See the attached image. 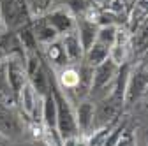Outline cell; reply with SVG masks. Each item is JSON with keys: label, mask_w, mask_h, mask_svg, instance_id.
Listing matches in <instances>:
<instances>
[{"label": "cell", "mask_w": 148, "mask_h": 146, "mask_svg": "<svg viewBox=\"0 0 148 146\" xmlns=\"http://www.w3.org/2000/svg\"><path fill=\"white\" fill-rule=\"evenodd\" d=\"M146 90H148V72L143 70V69L134 70L132 74L127 78L125 92H123V102L131 104V102L138 100Z\"/></svg>", "instance_id": "1"}, {"label": "cell", "mask_w": 148, "mask_h": 146, "mask_svg": "<svg viewBox=\"0 0 148 146\" xmlns=\"http://www.w3.org/2000/svg\"><path fill=\"white\" fill-rule=\"evenodd\" d=\"M116 72H118V67L111 62L109 58L104 63L94 67V70H92V85H90V90H92V92H97V90L104 88L108 83H111V79L116 76Z\"/></svg>", "instance_id": "2"}, {"label": "cell", "mask_w": 148, "mask_h": 146, "mask_svg": "<svg viewBox=\"0 0 148 146\" xmlns=\"http://www.w3.org/2000/svg\"><path fill=\"white\" fill-rule=\"evenodd\" d=\"M62 48L65 51V57L69 62H79L83 57H85V49L81 46V41L78 37V33L71 30L67 33H64V37H62Z\"/></svg>", "instance_id": "3"}, {"label": "cell", "mask_w": 148, "mask_h": 146, "mask_svg": "<svg viewBox=\"0 0 148 146\" xmlns=\"http://www.w3.org/2000/svg\"><path fill=\"white\" fill-rule=\"evenodd\" d=\"M97 25L95 23H92V21H86L85 18H81V20H78V37H79V41H81V46H83V49L86 51L92 44L95 42V39H97Z\"/></svg>", "instance_id": "4"}, {"label": "cell", "mask_w": 148, "mask_h": 146, "mask_svg": "<svg viewBox=\"0 0 148 146\" xmlns=\"http://www.w3.org/2000/svg\"><path fill=\"white\" fill-rule=\"evenodd\" d=\"M85 58H86V65L94 69V67L104 63L109 58V48H106L101 42H94L85 51Z\"/></svg>", "instance_id": "5"}, {"label": "cell", "mask_w": 148, "mask_h": 146, "mask_svg": "<svg viewBox=\"0 0 148 146\" xmlns=\"http://www.w3.org/2000/svg\"><path fill=\"white\" fill-rule=\"evenodd\" d=\"M49 23H51V27L57 30V32L67 33L74 27V18L67 11H57V12H53L49 16Z\"/></svg>", "instance_id": "6"}, {"label": "cell", "mask_w": 148, "mask_h": 146, "mask_svg": "<svg viewBox=\"0 0 148 146\" xmlns=\"http://www.w3.org/2000/svg\"><path fill=\"white\" fill-rule=\"evenodd\" d=\"M94 115H95V107L92 102H81L78 107V118L76 123L81 130H88L90 125L94 123Z\"/></svg>", "instance_id": "7"}, {"label": "cell", "mask_w": 148, "mask_h": 146, "mask_svg": "<svg viewBox=\"0 0 148 146\" xmlns=\"http://www.w3.org/2000/svg\"><path fill=\"white\" fill-rule=\"evenodd\" d=\"M116 30H118L116 25H104V27H99V28H97V39H95V42H101V44H104L106 48H111V46L115 44V39H116Z\"/></svg>", "instance_id": "8"}, {"label": "cell", "mask_w": 148, "mask_h": 146, "mask_svg": "<svg viewBox=\"0 0 148 146\" xmlns=\"http://www.w3.org/2000/svg\"><path fill=\"white\" fill-rule=\"evenodd\" d=\"M60 83L64 88L74 90L79 86V72L74 70V69H64L60 72Z\"/></svg>", "instance_id": "9"}, {"label": "cell", "mask_w": 148, "mask_h": 146, "mask_svg": "<svg viewBox=\"0 0 148 146\" xmlns=\"http://www.w3.org/2000/svg\"><path fill=\"white\" fill-rule=\"evenodd\" d=\"M48 57L55 63H67L69 62L67 57H65V51L62 48V42H58V41H55L48 46Z\"/></svg>", "instance_id": "10"}, {"label": "cell", "mask_w": 148, "mask_h": 146, "mask_svg": "<svg viewBox=\"0 0 148 146\" xmlns=\"http://www.w3.org/2000/svg\"><path fill=\"white\" fill-rule=\"evenodd\" d=\"M109 134H111V127L109 125L108 127H102L101 130H95L94 132V136H90L88 141H85V144L86 146H106V141H108Z\"/></svg>", "instance_id": "11"}, {"label": "cell", "mask_w": 148, "mask_h": 146, "mask_svg": "<svg viewBox=\"0 0 148 146\" xmlns=\"http://www.w3.org/2000/svg\"><path fill=\"white\" fill-rule=\"evenodd\" d=\"M35 92H34V88L30 86V85H27L25 88H23V104H25V107L28 109V111H32L34 109V104H35Z\"/></svg>", "instance_id": "12"}, {"label": "cell", "mask_w": 148, "mask_h": 146, "mask_svg": "<svg viewBox=\"0 0 148 146\" xmlns=\"http://www.w3.org/2000/svg\"><path fill=\"white\" fill-rule=\"evenodd\" d=\"M46 120L49 125H55V121H57V106H55V100L49 97L46 100Z\"/></svg>", "instance_id": "13"}, {"label": "cell", "mask_w": 148, "mask_h": 146, "mask_svg": "<svg viewBox=\"0 0 148 146\" xmlns=\"http://www.w3.org/2000/svg\"><path fill=\"white\" fill-rule=\"evenodd\" d=\"M115 146H132V139L129 137V136H122V137L116 141Z\"/></svg>", "instance_id": "14"}, {"label": "cell", "mask_w": 148, "mask_h": 146, "mask_svg": "<svg viewBox=\"0 0 148 146\" xmlns=\"http://www.w3.org/2000/svg\"><path fill=\"white\" fill-rule=\"evenodd\" d=\"M95 2H97L99 5H102V7H108V5L111 4V0H95Z\"/></svg>", "instance_id": "15"}, {"label": "cell", "mask_w": 148, "mask_h": 146, "mask_svg": "<svg viewBox=\"0 0 148 146\" xmlns=\"http://www.w3.org/2000/svg\"><path fill=\"white\" fill-rule=\"evenodd\" d=\"M123 2H125V0H123Z\"/></svg>", "instance_id": "16"}]
</instances>
